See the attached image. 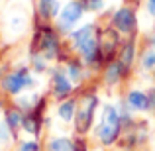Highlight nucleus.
<instances>
[{
	"instance_id": "nucleus-2",
	"label": "nucleus",
	"mask_w": 155,
	"mask_h": 151,
	"mask_svg": "<svg viewBox=\"0 0 155 151\" xmlns=\"http://www.w3.org/2000/svg\"><path fill=\"white\" fill-rule=\"evenodd\" d=\"M31 49L39 51L49 63H63L67 59L65 53L63 35L57 31L53 22H38L35 24V34L31 39Z\"/></svg>"
},
{
	"instance_id": "nucleus-9",
	"label": "nucleus",
	"mask_w": 155,
	"mask_h": 151,
	"mask_svg": "<svg viewBox=\"0 0 155 151\" xmlns=\"http://www.w3.org/2000/svg\"><path fill=\"white\" fill-rule=\"evenodd\" d=\"M130 69L122 63L120 59H112L104 65V69L100 71V77H102V84L106 88H118L130 75Z\"/></svg>"
},
{
	"instance_id": "nucleus-14",
	"label": "nucleus",
	"mask_w": 155,
	"mask_h": 151,
	"mask_svg": "<svg viewBox=\"0 0 155 151\" xmlns=\"http://www.w3.org/2000/svg\"><path fill=\"white\" fill-rule=\"evenodd\" d=\"M75 114H77V96H71L67 100L57 102L55 106V118L61 124H73L75 122Z\"/></svg>"
},
{
	"instance_id": "nucleus-24",
	"label": "nucleus",
	"mask_w": 155,
	"mask_h": 151,
	"mask_svg": "<svg viewBox=\"0 0 155 151\" xmlns=\"http://www.w3.org/2000/svg\"><path fill=\"white\" fill-rule=\"evenodd\" d=\"M147 47H151V49H155V30L151 31V35L147 38Z\"/></svg>"
},
{
	"instance_id": "nucleus-21",
	"label": "nucleus",
	"mask_w": 155,
	"mask_h": 151,
	"mask_svg": "<svg viewBox=\"0 0 155 151\" xmlns=\"http://www.w3.org/2000/svg\"><path fill=\"white\" fill-rule=\"evenodd\" d=\"M87 8V12L91 14H100V12L106 8V0H81Z\"/></svg>"
},
{
	"instance_id": "nucleus-13",
	"label": "nucleus",
	"mask_w": 155,
	"mask_h": 151,
	"mask_svg": "<svg viewBox=\"0 0 155 151\" xmlns=\"http://www.w3.org/2000/svg\"><path fill=\"white\" fill-rule=\"evenodd\" d=\"M137 57H140V51H137V35H134V38H124L116 59H120L122 63L132 71L134 65H137Z\"/></svg>"
},
{
	"instance_id": "nucleus-8",
	"label": "nucleus",
	"mask_w": 155,
	"mask_h": 151,
	"mask_svg": "<svg viewBox=\"0 0 155 151\" xmlns=\"http://www.w3.org/2000/svg\"><path fill=\"white\" fill-rule=\"evenodd\" d=\"M77 92V87L73 84V80L67 77L63 65H55L49 71V94L55 102L67 100Z\"/></svg>"
},
{
	"instance_id": "nucleus-23",
	"label": "nucleus",
	"mask_w": 155,
	"mask_h": 151,
	"mask_svg": "<svg viewBox=\"0 0 155 151\" xmlns=\"http://www.w3.org/2000/svg\"><path fill=\"white\" fill-rule=\"evenodd\" d=\"M143 8H145V14L151 20H155V0H143Z\"/></svg>"
},
{
	"instance_id": "nucleus-17",
	"label": "nucleus",
	"mask_w": 155,
	"mask_h": 151,
	"mask_svg": "<svg viewBox=\"0 0 155 151\" xmlns=\"http://www.w3.org/2000/svg\"><path fill=\"white\" fill-rule=\"evenodd\" d=\"M24 114L26 112H22V110L18 108V106H8L6 110H4V114H2V120L6 122L8 126H10V130L18 136V132L22 130V124H24Z\"/></svg>"
},
{
	"instance_id": "nucleus-22",
	"label": "nucleus",
	"mask_w": 155,
	"mask_h": 151,
	"mask_svg": "<svg viewBox=\"0 0 155 151\" xmlns=\"http://www.w3.org/2000/svg\"><path fill=\"white\" fill-rule=\"evenodd\" d=\"M16 151H41V143H39L35 137H30V140L20 141V145H18Z\"/></svg>"
},
{
	"instance_id": "nucleus-25",
	"label": "nucleus",
	"mask_w": 155,
	"mask_h": 151,
	"mask_svg": "<svg viewBox=\"0 0 155 151\" xmlns=\"http://www.w3.org/2000/svg\"><path fill=\"white\" fill-rule=\"evenodd\" d=\"M149 98H151V112L155 114V87L149 90Z\"/></svg>"
},
{
	"instance_id": "nucleus-15",
	"label": "nucleus",
	"mask_w": 155,
	"mask_h": 151,
	"mask_svg": "<svg viewBox=\"0 0 155 151\" xmlns=\"http://www.w3.org/2000/svg\"><path fill=\"white\" fill-rule=\"evenodd\" d=\"M8 24V30L10 34H16V35H24L30 28V12H22V10H14L6 20Z\"/></svg>"
},
{
	"instance_id": "nucleus-20",
	"label": "nucleus",
	"mask_w": 155,
	"mask_h": 151,
	"mask_svg": "<svg viewBox=\"0 0 155 151\" xmlns=\"http://www.w3.org/2000/svg\"><path fill=\"white\" fill-rule=\"evenodd\" d=\"M16 140V133L10 130V126L4 120H0V145H10Z\"/></svg>"
},
{
	"instance_id": "nucleus-11",
	"label": "nucleus",
	"mask_w": 155,
	"mask_h": 151,
	"mask_svg": "<svg viewBox=\"0 0 155 151\" xmlns=\"http://www.w3.org/2000/svg\"><path fill=\"white\" fill-rule=\"evenodd\" d=\"M63 69H65L67 77L73 80V84H75L77 88L83 87L84 80H87V77L91 75L88 67H87V65H84V63H83V61H81L77 55H69L67 59L63 61Z\"/></svg>"
},
{
	"instance_id": "nucleus-18",
	"label": "nucleus",
	"mask_w": 155,
	"mask_h": 151,
	"mask_svg": "<svg viewBox=\"0 0 155 151\" xmlns=\"http://www.w3.org/2000/svg\"><path fill=\"white\" fill-rule=\"evenodd\" d=\"M28 65H30V69L35 73V75H45V73L51 71V63L39 51L31 49V47H30V59H28Z\"/></svg>"
},
{
	"instance_id": "nucleus-5",
	"label": "nucleus",
	"mask_w": 155,
	"mask_h": 151,
	"mask_svg": "<svg viewBox=\"0 0 155 151\" xmlns=\"http://www.w3.org/2000/svg\"><path fill=\"white\" fill-rule=\"evenodd\" d=\"M35 88H38V77L26 63L10 69L0 77V90L10 98H16L24 92H31Z\"/></svg>"
},
{
	"instance_id": "nucleus-16",
	"label": "nucleus",
	"mask_w": 155,
	"mask_h": 151,
	"mask_svg": "<svg viewBox=\"0 0 155 151\" xmlns=\"http://www.w3.org/2000/svg\"><path fill=\"white\" fill-rule=\"evenodd\" d=\"M77 140L69 136H51L45 143V151H77Z\"/></svg>"
},
{
	"instance_id": "nucleus-12",
	"label": "nucleus",
	"mask_w": 155,
	"mask_h": 151,
	"mask_svg": "<svg viewBox=\"0 0 155 151\" xmlns=\"http://www.w3.org/2000/svg\"><path fill=\"white\" fill-rule=\"evenodd\" d=\"M61 0H34V14L38 22H53L61 12Z\"/></svg>"
},
{
	"instance_id": "nucleus-10",
	"label": "nucleus",
	"mask_w": 155,
	"mask_h": 151,
	"mask_svg": "<svg viewBox=\"0 0 155 151\" xmlns=\"http://www.w3.org/2000/svg\"><path fill=\"white\" fill-rule=\"evenodd\" d=\"M122 98L126 100L128 108L134 114H145L151 112V98H149V90H141V88H130Z\"/></svg>"
},
{
	"instance_id": "nucleus-7",
	"label": "nucleus",
	"mask_w": 155,
	"mask_h": 151,
	"mask_svg": "<svg viewBox=\"0 0 155 151\" xmlns=\"http://www.w3.org/2000/svg\"><path fill=\"white\" fill-rule=\"evenodd\" d=\"M108 26L114 28L120 35L124 38H134L137 35L140 30V18H137V8L134 4H120L118 8H114L112 14L108 18Z\"/></svg>"
},
{
	"instance_id": "nucleus-1",
	"label": "nucleus",
	"mask_w": 155,
	"mask_h": 151,
	"mask_svg": "<svg viewBox=\"0 0 155 151\" xmlns=\"http://www.w3.org/2000/svg\"><path fill=\"white\" fill-rule=\"evenodd\" d=\"M100 31L102 26L98 22H84L67 35V49L71 55H77L88 71H102L106 59L100 49Z\"/></svg>"
},
{
	"instance_id": "nucleus-6",
	"label": "nucleus",
	"mask_w": 155,
	"mask_h": 151,
	"mask_svg": "<svg viewBox=\"0 0 155 151\" xmlns=\"http://www.w3.org/2000/svg\"><path fill=\"white\" fill-rule=\"evenodd\" d=\"M84 16H87V8L81 0H65L63 6H61V12L53 20V26L57 28V31L63 38H67L75 28H79L83 24Z\"/></svg>"
},
{
	"instance_id": "nucleus-26",
	"label": "nucleus",
	"mask_w": 155,
	"mask_h": 151,
	"mask_svg": "<svg viewBox=\"0 0 155 151\" xmlns=\"http://www.w3.org/2000/svg\"><path fill=\"white\" fill-rule=\"evenodd\" d=\"M4 110H6V108H4V104H2V100H0V114H4Z\"/></svg>"
},
{
	"instance_id": "nucleus-19",
	"label": "nucleus",
	"mask_w": 155,
	"mask_h": 151,
	"mask_svg": "<svg viewBox=\"0 0 155 151\" xmlns=\"http://www.w3.org/2000/svg\"><path fill=\"white\" fill-rule=\"evenodd\" d=\"M137 67L145 75H155V49H151V47L141 49L140 57H137Z\"/></svg>"
},
{
	"instance_id": "nucleus-3",
	"label": "nucleus",
	"mask_w": 155,
	"mask_h": 151,
	"mask_svg": "<svg viewBox=\"0 0 155 151\" xmlns=\"http://www.w3.org/2000/svg\"><path fill=\"white\" fill-rule=\"evenodd\" d=\"M122 118L118 112V106L114 102H104L100 106L98 120L94 124V137L102 147H112L122 136Z\"/></svg>"
},
{
	"instance_id": "nucleus-4",
	"label": "nucleus",
	"mask_w": 155,
	"mask_h": 151,
	"mask_svg": "<svg viewBox=\"0 0 155 151\" xmlns=\"http://www.w3.org/2000/svg\"><path fill=\"white\" fill-rule=\"evenodd\" d=\"M100 94L96 90H83L81 96H77V114L73 128L81 137L91 133L94 130V122L98 120L100 112Z\"/></svg>"
}]
</instances>
